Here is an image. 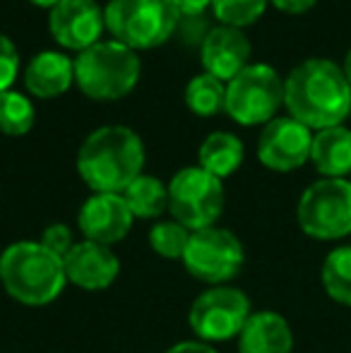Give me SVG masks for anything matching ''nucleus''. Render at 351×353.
<instances>
[{"label":"nucleus","instance_id":"10","mask_svg":"<svg viewBox=\"0 0 351 353\" xmlns=\"http://www.w3.org/2000/svg\"><path fill=\"white\" fill-rule=\"evenodd\" d=\"M250 315H253V305L241 288L231 286V283L207 286L192 301L190 310H188V325H190L195 339L207 341V344H219V341L239 339Z\"/></svg>","mask_w":351,"mask_h":353},{"label":"nucleus","instance_id":"6","mask_svg":"<svg viewBox=\"0 0 351 353\" xmlns=\"http://www.w3.org/2000/svg\"><path fill=\"white\" fill-rule=\"evenodd\" d=\"M296 221L313 241H342L351 236L349 178H320L310 183L299 197Z\"/></svg>","mask_w":351,"mask_h":353},{"label":"nucleus","instance_id":"30","mask_svg":"<svg viewBox=\"0 0 351 353\" xmlns=\"http://www.w3.org/2000/svg\"><path fill=\"white\" fill-rule=\"evenodd\" d=\"M277 10L281 12H289V14H301V12H308L318 0H270Z\"/></svg>","mask_w":351,"mask_h":353},{"label":"nucleus","instance_id":"13","mask_svg":"<svg viewBox=\"0 0 351 353\" xmlns=\"http://www.w3.org/2000/svg\"><path fill=\"white\" fill-rule=\"evenodd\" d=\"M132 221L135 216L128 210L123 195L113 192H92L77 212V228L82 238L108 248L121 243L130 233Z\"/></svg>","mask_w":351,"mask_h":353},{"label":"nucleus","instance_id":"11","mask_svg":"<svg viewBox=\"0 0 351 353\" xmlns=\"http://www.w3.org/2000/svg\"><path fill=\"white\" fill-rule=\"evenodd\" d=\"M313 130L296 118H274L263 128L258 137V159L265 168L289 173L310 161Z\"/></svg>","mask_w":351,"mask_h":353},{"label":"nucleus","instance_id":"28","mask_svg":"<svg viewBox=\"0 0 351 353\" xmlns=\"http://www.w3.org/2000/svg\"><path fill=\"white\" fill-rule=\"evenodd\" d=\"M174 5L181 17H200L212 8V0H174Z\"/></svg>","mask_w":351,"mask_h":353},{"label":"nucleus","instance_id":"4","mask_svg":"<svg viewBox=\"0 0 351 353\" xmlns=\"http://www.w3.org/2000/svg\"><path fill=\"white\" fill-rule=\"evenodd\" d=\"M140 58L121 41H99L75 58V82L89 99L116 101L135 89L140 79Z\"/></svg>","mask_w":351,"mask_h":353},{"label":"nucleus","instance_id":"16","mask_svg":"<svg viewBox=\"0 0 351 353\" xmlns=\"http://www.w3.org/2000/svg\"><path fill=\"white\" fill-rule=\"evenodd\" d=\"M236 344H239V353H291L294 332L286 317L279 312L253 310Z\"/></svg>","mask_w":351,"mask_h":353},{"label":"nucleus","instance_id":"25","mask_svg":"<svg viewBox=\"0 0 351 353\" xmlns=\"http://www.w3.org/2000/svg\"><path fill=\"white\" fill-rule=\"evenodd\" d=\"M270 0H212L217 19L226 27L243 29L263 17Z\"/></svg>","mask_w":351,"mask_h":353},{"label":"nucleus","instance_id":"8","mask_svg":"<svg viewBox=\"0 0 351 353\" xmlns=\"http://www.w3.org/2000/svg\"><path fill=\"white\" fill-rule=\"evenodd\" d=\"M284 103V79L272 65L253 63L226 82L224 111L241 125H267Z\"/></svg>","mask_w":351,"mask_h":353},{"label":"nucleus","instance_id":"12","mask_svg":"<svg viewBox=\"0 0 351 353\" xmlns=\"http://www.w3.org/2000/svg\"><path fill=\"white\" fill-rule=\"evenodd\" d=\"M103 27H106V19L97 0H61L48 14L51 37L70 51L82 53L99 43Z\"/></svg>","mask_w":351,"mask_h":353},{"label":"nucleus","instance_id":"9","mask_svg":"<svg viewBox=\"0 0 351 353\" xmlns=\"http://www.w3.org/2000/svg\"><path fill=\"white\" fill-rule=\"evenodd\" d=\"M226 205L224 183L200 166H185L169 183V214L188 231L217 226Z\"/></svg>","mask_w":351,"mask_h":353},{"label":"nucleus","instance_id":"31","mask_svg":"<svg viewBox=\"0 0 351 353\" xmlns=\"http://www.w3.org/2000/svg\"><path fill=\"white\" fill-rule=\"evenodd\" d=\"M29 3H34V5H39V8H56L58 3H61V0H29Z\"/></svg>","mask_w":351,"mask_h":353},{"label":"nucleus","instance_id":"33","mask_svg":"<svg viewBox=\"0 0 351 353\" xmlns=\"http://www.w3.org/2000/svg\"><path fill=\"white\" fill-rule=\"evenodd\" d=\"M349 181H351V176H349Z\"/></svg>","mask_w":351,"mask_h":353},{"label":"nucleus","instance_id":"2","mask_svg":"<svg viewBox=\"0 0 351 353\" xmlns=\"http://www.w3.org/2000/svg\"><path fill=\"white\" fill-rule=\"evenodd\" d=\"M145 144L126 125H103L87 135L77 152V173L92 192L123 195L128 185L142 176Z\"/></svg>","mask_w":351,"mask_h":353},{"label":"nucleus","instance_id":"5","mask_svg":"<svg viewBox=\"0 0 351 353\" xmlns=\"http://www.w3.org/2000/svg\"><path fill=\"white\" fill-rule=\"evenodd\" d=\"M103 19L116 41L140 51L161 46L176 32L181 14L174 0H111Z\"/></svg>","mask_w":351,"mask_h":353},{"label":"nucleus","instance_id":"22","mask_svg":"<svg viewBox=\"0 0 351 353\" xmlns=\"http://www.w3.org/2000/svg\"><path fill=\"white\" fill-rule=\"evenodd\" d=\"M226 101V84L221 79H217L214 74H197L188 82L185 87V106L192 113L202 118L217 116L219 111H224Z\"/></svg>","mask_w":351,"mask_h":353},{"label":"nucleus","instance_id":"27","mask_svg":"<svg viewBox=\"0 0 351 353\" xmlns=\"http://www.w3.org/2000/svg\"><path fill=\"white\" fill-rule=\"evenodd\" d=\"M19 70V53L14 43L5 34H0V92H8L17 79Z\"/></svg>","mask_w":351,"mask_h":353},{"label":"nucleus","instance_id":"17","mask_svg":"<svg viewBox=\"0 0 351 353\" xmlns=\"http://www.w3.org/2000/svg\"><path fill=\"white\" fill-rule=\"evenodd\" d=\"M72 82H75V61L56 51L39 53L24 72V84L39 99L61 97L70 89Z\"/></svg>","mask_w":351,"mask_h":353},{"label":"nucleus","instance_id":"21","mask_svg":"<svg viewBox=\"0 0 351 353\" xmlns=\"http://www.w3.org/2000/svg\"><path fill=\"white\" fill-rule=\"evenodd\" d=\"M320 279L328 298L351 307V245H339L328 252L320 270Z\"/></svg>","mask_w":351,"mask_h":353},{"label":"nucleus","instance_id":"20","mask_svg":"<svg viewBox=\"0 0 351 353\" xmlns=\"http://www.w3.org/2000/svg\"><path fill=\"white\" fill-rule=\"evenodd\" d=\"M123 200L135 219H159L169 212V183L142 173L123 190Z\"/></svg>","mask_w":351,"mask_h":353},{"label":"nucleus","instance_id":"14","mask_svg":"<svg viewBox=\"0 0 351 353\" xmlns=\"http://www.w3.org/2000/svg\"><path fill=\"white\" fill-rule=\"evenodd\" d=\"M68 283L82 291H106L121 274V260L113 248L92 241H77L63 260Z\"/></svg>","mask_w":351,"mask_h":353},{"label":"nucleus","instance_id":"1","mask_svg":"<svg viewBox=\"0 0 351 353\" xmlns=\"http://www.w3.org/2000/svg\"><path fill=\"white\" fill-rule=\"evenodd\" d=\"M284 106L310 130L344 125L351 113V84L342 65L328 58L296 65L284 79Z\"/></svg>","mask_w":351,"mask_h":353},{"label":"nucleus","instance_id":"32","mask_svg":"<svg viewBox=\"0 0 351 353\" xmlns=\"http://www.w3.org/2000/svg\"><path fill=\"white\" fill-rule=\"evenodd\" d=\"M342 70H344V74H347V79H349V84H351V48H349L347 58H344V65H342Z\"/></svg>","mask_w":351,"mask_h":353},{"label":"nucleus","instance_id":"29","mask_svg":"<svg viewBox=\"0 0 351 353\" xmlns=\"http://www.w3.org/2000/svg\"><path fill=\"white\" fill-rule=\"evenodd\" d=\"M164 353H219L212 344L200 339H185V341H178V344L169 346Z\"/></svg>","mask_w":351,"mask_h":353},{"label":"nucleus","instance_id":"7","mask_svg":"<svg viewBox=\"0 0 351 353\" xmlns=\"http://www.w3.org/2000/svg\"><path fill=\"white\" fill-rule=\"evenodd\" d=\"M181 265L192 279L207 286H226L241 274L245 265V248L234 231L210 226L190 233Z\"/></svg>","mask_w":351,"mask_h":353},{"label":"nucleus","instance_id":"23","mask_svg":"<svg viewBox=\"0 0 351 353\" xmlns=\"http://www.w3.org/2000/svg\"><path fill=\"white\" fill-rule=\"evenodd\" d=\"M37 111L34 103L19 92H0V132L10 137L27 135L34 128Z\"/></svg>","mask_w":351,"mask_h":353},{"label":"nucleus","instance_id":"19","mask_svg":"<svg viewBox=\"0 0 351 353\" xmlns=\"http://www.w3.org/2000/svg\"><path fill=\"white\" fill-rule=\"evenodd\" d=\"M245 157V147L231 132H212L205 137L197 152V166L205 168L207 173L217 176L219 181L234 176L241 168Z\"/></svg>","mask_w":351,"mask_h":353},{"label":"nucleus","instance_id":"15","mask_svg":"<svg viewBox=\"0 0 351 353\" xmlns=\"http://www.w3.org/2000/svg\"><path fill=\"white\" fill-rule=\"evenodd\" d=\"M250 53H253V46H250L248 37L241 29L226 27V24L210 29L202 39L200 48L205 72L214 74L221 82H231L243 68H248Z\"/></svg>","mask_w":351,"mask_h":353},{"label":"nucleus","instance_id":"24","mask_svg":"<svg viewBox=\"0 0 351 353\" xmlns=\"http://www.w3.org/2000/svg\"><path fill=\"white\" fill-rule=\"evenodd\" d=\"M190 233L183 223H178L176 219H164V221H157L154 226L147 233V241L150 248L161 257V260H183V252L190 241Z\"/></svg>","mask_w":351,"mask_h":353},{"label":"nucleus","instance_id":"3","mask_svg":"<svg viewBox=\"0 0 351 353\" xmlns=\"http://www.w3.org/2000/svg\"><path fill=\"white\" fill-rule=\"evenodd\" d=\"M0 286L22 305H48L58 301L68 286L66 265L39 241L10 243L0 252Z\"/></svg>","mask_w":351,"mask_h":353},{"label":"nucleus","instance_id":"26","mask_svg":"<svg viewBox=\"0 0 351 353\" xmlns=\"http://www.w3.org/2000/svg\"><path fill=\"white\" fill-rule=\"evenodd\" d=\"M39 243H41L43 248H46L48 252H53V255H58L61 260H66L68 252L75 248V233H72V228L68 226V223H51V226L43 228L41 238H39Z\"/></svg>","mask_w":351,"mask_h":353},{"label":"nucleus","instance_id":"18","mask_svg":"<svg viewBox=\"0 0 351 353\" xmlns=\"http://www.w3.org/2000/svg\"><path fill=\"white\" fill-rule=\"evenodd\" d=\"M310 163L323 178L351 176V130L344 125L325 128L313 135Z\"/></svg>","mask_w":351,"mask_h":353}]
</instances>
